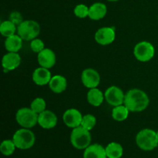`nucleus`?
Listing matches in <instances>:
<instances>
[{"label":"nucleus","instance_id":"39448f33","mask_svg":"<svg viewBox=\"0 0 158 158\" xmlns=\"http://www.w3.org/2000/svg\"><path fill=\"white\" fill-rule=\"evenodd\" d=\"M40 26L34 20H25L17 26V34L26 41H31L39 35Z\"/></svg>","mask_w":158,"mask_h":158},{"label":"nucleus","instance_id":"7c9ffc66","mask_svg":"<svg viewBox=\"0 0 158 158\" xmlns=\"http://www.w3.org/2000/svg\"><path fill=\"white\" fill-rule=\"evenodd\" d=\"M157 136H158V131H157Z\"/></svg>","mask_w":158,"mask_h":158},{"label":"nucleus","instance_id":"dca6fc26","mask_svg":"<svg viewBox=\"0 0 158 158\" xmlns=\"http://www.w3.org/2000/svg\"><path fill=\"white\" fill-rule=\"evenodd\" d=\"M83 158H107L106 149L99 143L90 144L84 150Z\"/></svg>","mask_w":158,"mask_h":158},{"label":"nucleus","instance_id":"2f4dec72","mask_svg":"<svg viewBox=\"0 0 158 158\" xmlns=\"http://www.w3.org/2000/svg\"><path fill=\"white\" fill-rule=\"evenodd\" d=\"M157 19H158V16H157Z\"/></svg>","mask_w":158,"mask_h":158},{"label":"nucleus","instance_id":"0eeeda50","mask_svg":"<svg viewBox=\"0 0 158 158\" xmlns=\"http://www.w3.org/2000/svg\"><path fill=\"white\" fill-rule=\"evenodd\" d=\"M155 54L154 46L148 41L137 43L134 49V55L138 61L145 63L152 60Z\"/></svg>","mask_w":158,"mask_h":158},{"label":"nucleus","instance_id":"f257e3e1","mask_svg":"<svg viewBox=\"0 0 158 158\" xmlns=\"http://www.w3.org/2000/svg\"><path fill=\"white\" fill-rule=\"evenodd\" d=\"M150 99L144 91L131 89L125 94L124 103L130 112H141L148 107Z\"/></svg>","mask_w":158,"mask_h":158},{"label":"nucleus","instance_id":"a878e982","mask_svg":"<svg viewBox=\"0 0 158 158\" xmlns=\"http://www.w3.org/2000/svg\"><path fill=\"white\" fill-rule=\"evenodd\" d=\"M96 123H97V119L93 114H86V115L83 116L80 126H82L87 131H90L91 130L94 129Z\"/></svg>","mask_w":158,"mask_h":158},{"label":"nucleus","instance_id":"9b49d317","mask_svg":"<svg viewBox=\"0 0 158 158\" xmlns=\"http://www.w3.org/2000/svg\"><path fill=\"white\" fill-rule=\"evenodd\" d=\"M83 115L77 109L70 108L66 110L63 115V120L66 127L69 128H76L81 125Z\"/></svg>","mask_w":158,"mask_h":158},{"label":"nucleus","instance_id":"aec40b11","mask_svg":"<svg viewBox=\"0 0 158 158\" xmlns=\"http://www.w3.org/2000/svg\"><path fill=\"white\" fill-rule=\"evenodd\" d=\"M86 98L89 104L97 107V106H100L103 103L105 97L100 89L97 88H93V89H89V90L88 91Z\"/></svg>","mask_w":158,"mask_h":158},{"label":"nucleus","instance_id":"393cba45","mask_svg":"<svg viewBox=\"0 0 158 158\" xmlns=\"http://www.w3.org/2000/svg\"><path fill=\"white\" fill-rule=\"evenodd\" d=\"M30 108L36 113L37 114H41L44 110H46V103L44 99L41 98V97H37V98L34 99L32 102L31 103Z\"/></svg>","mask_w":158,"mask_h":158},{"label":"nucleus","instance_id":"f3484780","mask_svg":"<svg viewBox=\"0 0 158 158\" xmlns=\"http://www.w3.org/2000/svg\"><path fill=\"white\" fill-rule=\"evenodd\" d=\"M107 12V8L105 4L102 2H95L89 7V17L90 19L100 20L105 17Z\"/></svg>","mask_w":158,"mask_h":158},{"label":"nucleus","instance_id":"a211bd4d","mask_svg":"<svg viewBox=\"0 0 158 158\" xmlns=\"http://www.w3.org/2000/svg\"><path fill=\"white\" fill-rule=\"evenodd\" d=\"M49 86L54 94H61L64 92L67 87V80L63 76L56 75L51 79Z\"/></svg>","mask_w":158,"mask_h":158},{"label":"nucleus","instance_id":"6e6552de","mask_svg":"<svg viewBox=\"0 0 158 158\" xmlns=\"http://www.w3.org/2000/svg\"><path fill=\"white\" fill-rule=\"evenodd\" d=\"M104 97L108 104L114 107L124 103L125 94L120 88L116 86H110L107 88L105 91Z\"/></svg>","mask_w":158,"mask_h":158},{"label":"nucleus","instance_id":"9d476101","mask_svg":"<svg viewBox=\"0 0 158 158\" xmlns=\"http://www.w3.org/2000/svg\"><path fill=\"white\" fill-rule=\"evenodd\" d=\"M115 30L112 27H102L95 33V40L101 46H107L115 40Z\"/></svg>","mask_w":158,"mask_h":158},{"label":"nucleus","instance_id":"f8f14e48","mask_svg":"<svg viewBox=\"0 0 158 158\" xmlns=\"http://www.w3.org/2000/svg\"><path fill=\"white\" fill-rule=\"evenodd\" d=\"M56 115L52 111L46 110L38 116V124L42 128L46 130L52 129L55 127L57 124Z\"/></svg>","mask_w":158,"mask_h":158},{"label":"nucleus","instance_id":"423d86ee","mask_svg":"<svg viewBox=\"0 0 158 158\" xmlns=\"http://www.w3.org/2000/svg\"><path fill=\"white\" fill-rule=\"evenodd\" d=\"M38 116L31 108L23 107L17 110L15 120L17 123L23 128H32L38 123Z\"/></svg>","mask_w":158,"mask_h":158},{"label":"nucleus","instance_id":"412c9836","mask_svg":"<svg viewBox=\"0 0 158 158\" xmlns=\"http://www.w3.org/2000/svg\"><path fill=\"white\" fill-rule=\"evenodd\" d=\"M107 158H121L123 154V148L117 142H111L105 148Z\"/></svg>","mask_w":158,"mask_h":158},{"label":"nucleus","instance_id":"cd10ccee","mask_svg":"<svg viewBox=\"0 0 158 158\" xmlns=\"http://www.w3.org/2000/svg\"><path fill=\"white\" fill-rule=\"evenodd\" d=\"M30 48L34 52L39 53V52H40L45 49V44L43 40H40V39L35 38L34 40H31Z\"/></svg>","mask_w":158,"mask_h":158},{"label":"nucleus","instance_id":"bb28decb","mask_svg":"<svg viewBox=\"0 0 158 158\" xmlns=\"http://www.w3.org/2000/svg\"><path fill=\"white\" fill-rule=\"evenodd\" d=\"M74 14L80 19H84L89 15V7L84 4H79L74 8Z\"/></svg>","mask_w":158,"mask_h":158},{"label":"nucleus","instance_id":"20e7f679","mask_svg":"<svg viewBox=\"0 0 158 158\" xmlns=\"http://www.w3.org/2000/svg\"><path fill=\"white\" fill-rule=\"evenodd\" d=\"M12 140L16 148L20 150H28L32 148L35 141L34 133L28 128H22L15 132Z\"/></svg>","mask_w":158,"mask_h":158},{"label":"nucleus","instance_id":"ddd939ff","mask_svg":"<svg viewBox=\"0 0 158 158\" xmlns=\"http://www.w3.org/2000/svg\"><path fill=\"white\" fill-rule=\"evenodd\" d=\"M37 60L40 66L47 69L53 67L56 62V54L52 49L45 48L43 51L39 52L37 56Z\"/></svg>","mask_w":158,"mask_h":158},{"label":"nucleus","instance_id":"b1692460","mask_svg":"<svg viewBox=\"0 0 158 158\" xmlns=\"http://www.w3.org/2000/svg\"><path fill=\"white\" fill-rule=\"evenodd\" d=\"M15 148H16V147H15V143L12 140H3L0 145V151L3 155L6 156V157L13 154Z\"/></svg>","mask_w":158,"mask_h":158},{"label":"nucleus","instance_id":"1a4fd4ad","mask_svg":"<svg viewBox=\"0 0 158 158\" xmlns=\"http://www.w3.org/2000/svg\"><path fill=\"white\" fill-rule=\"evenodd\" d=\"M81 81L83 86L86 88H97L100 83V76L99 73L94 69L87 68L82 73Z\"/></svg>","mask_w":158,"mask_h":158},{"label":"nucleus","instance_id":"7ed1b4c3","mask_svg":"<svg viewBox=\"0 0 158 158\" xmlns=\"http://www.w3.org/2000/svg\"><path fill=\"white\" fill-rule=\"evenodd\" d=\"M91 134L82 126L73 128L70 134L72 146L77 150H85L91 143Z\"/></svg>","mask_w":158,"mask_h":158},{"label":"nucleus","instance_id":"c756f323","mask_svg":"<svg viewBox=\"0 0 158 158\" xmlns=\"http://www.w3.org/2000/svg\"><path fill=\"white\" fill-rule=\"evenodd\" d=\"M107 1H109V2H117V1H119V0H107Z\"/></svg>","mask_w":158,"mask_h":158},{"label":"nucleus","instance_id":"f03ea898","mask_svg":"<svg viewBox=\"0 0 158 158\" xmlns=\"http://www.w3.org/2000/svg\"><path fill=\"white\" fill-rule=\"evenodd\" d=\"M136 143L142 151H153L158 147L157 133L149 128L141 130L136 136Z\"/></svg>","mask_w":158,"mask_h":158},{"label":"nucleus","instance_id":"4468645a","mask_svg":"<svg viewBox=\"0 0 158 158\" xmlns=\"http://www.w3.org/2000/svg\"><path fill=\"white\" fill-rule=\"evenodd\" d=\"M21 63V57L17 52H9L4 55L2 60V64L5 72L14 70L19 66Z\"/></svg>","mask_w":158,"mask_h":158},{"label":"nucleus","instance_id":"c85d7f7f","mask_svg":"<svg viewBox=\"0 0 158 158\" xmlns=\"http://www.w3.org/2000/svg\"><path fill=\"white\" fill-rule=\"evenodd\" d=\"M9 20L12 21L16 26H18L20 23H22L23 22L21 14L18 12H12L10 14V16H9Z\"/></svg>","mask_w":158,"mask_h":158},{"label":"nucleus","instance_id":"4be33fe9","mask_svg":"<svg viewBox=\"0 0 158 158\" xmlns=\"http://www.w3.org/2000/svg\"><path fill=\"white\" fill-rule=\"evenodd\" d=\"M129 110L124 104L114 106L112 110V117L116 121L121 122L127 120L129 116Z\"/></svg>","mask_w":158,"mask_h":158},{"label":"nucleus","instance_id":"2eb2a0df","mask_svg":"<svg viewBox=\"0 0 158 158\" xmlns=\"http://www.w3.org/2000/svg\"><path fill=\"white\" fill-rule=\"evenodd\" d=\"M52 77L49 69L42 66L36 68L32 73V80L38 86H45L49 84Z\"/></svg>","mask_w":158,"mask_h":158},{"label":"nucleus","instance_id":"5701e85b","mask_svg":"<svg viewBox=\"0 0 158 158\" xmlns=\"http://www.w3.org/2000/svg\"><path fill=\"white\" fill-rule=\"evenodd\" d=\"M15 32H17V27L12 21L7 20L1 23L0 26V32L5 37H9L12 35H15Z\"/></svg>","mask_w":158,"mask_h":158},{"label":"nucleus","instance_id":"6ab92c4d","mask_svg":"<svg viewBox=\"0 0 158 158\" xmlns=\"http://www.w3.org/2000/svg\"><path fill=\"white\" fill-rule=\"evenodd\" d=\"M23 39L17 34L6 38L5 41V47L8 52H17L23 46Z\"/></svg>","mask_w":158,"mask_h":158}]
</instances>
